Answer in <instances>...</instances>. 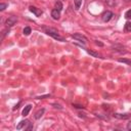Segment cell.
<instances>
[{
	"label": "cell",
	"instance_id": "6da1fadb",
	"mask_svg": "<svg viewBox=\"0 0 131 131\" xmlns=\"http://www.w3.org/2000/svg\"><path fill=\"white\" fill-rule=\"evenodd\" d=\"M42 30L44 31L45 34L51 36L52 38L55 39V40H59V41H62V42L65 41V39H64L62 36H60L58 30H55V29H53V28H49V27H46V26H43V27H42Z\"/></svg>",
	"mask_w": 131,
	"mask_h": 131
},
{
	"label": "cell",
	"instance_id": "7a4b0ae2",
	"mask_svg": "<svg viewBox=\"0 0 131 131\" xmlns=\"http://www.w3.org/2000/svg\"><path fill=\"white\" fill-rule=\"evenodd\" d=\"M72 37L74 38V39H76V40H78V41H80V42H82L83 44H85L86 42H87V38L84 36V35H82V34H79V33H76V34H73L72 35Z\"/></svg>",
	"mask_w": 131,
	"mask_h": 131
},
{
	"label": "cell",
	"instance_id": "3957f363",
	"mask_svg": "<svg viewBox=\"0 0 131 131\" xmlns=\"http://www.w3.org/2000/svg\"><path fill=\"white\" fill-rule=\"evenodd\" d=\"M16 22H17L16 16H9V17L5 21V25L7 26L8 28H10V27H12V26H14V25L16 24Z\"/></svg>",
	"mask_w": 131,
	"mask_h": 131
},
{
	"label": "cell",
	"instance_id": "277c9868",
	"mask_svg": "<svg viewBox=\"0 0 131 131\" xmlns=\"http://www.w3.org/2000/svg\"><path fill=\"white\" fill-rule=\"evenodd\" d=\"M112 49H113L114 51L119 52V53H125V52H126L125 47H124L123 45H121V44H115V45H113V46H112Z\"/></svg>",
	"mask_w": 131,
	"mask_h": 131
},
{
	"label": "cell",
	"instance_id": "5b68a950",
	"mask_svg": "<svg viewBox=\"0 0 131 131\" xmlns=\"http://www.w3.org/2000/svg\"><path fill=\"white\" fill-rule=\"evenodd\" d=\"M113 16H114V13H113L112 11L108 10V11H106V12L102 14V21L106 22V23H108V22H110V21L112 20Z\"/></svg>",
	"mask_w": 131,
	"mask_h": 131
},
{
	"label": "cell",
	"instance_id": "8992f818",
	"mask_svg": "<svg viewBox=\"0 0 131 131\" xmlns=\"http://www.w3.org/2000/svg\"><path fill=\"white\" fill-rule=\"evenodd\" d=\"M113 117L116 118V119H119V120H126V119H129L131 117L130 114H119V113H114L113 114Z\"/></svg>",
	"mask_w": 131,
	"mask_h": 131
},
{
	"label": "cell",
	"instance_id": "52a82bcc",
	"mask_svg": "<svg viewBox=\"0 0 131 131\" xmlns=\"http://www.w3.org/2000/svg\"><path fill=\"white\" fill-rule=\"evenodd\" d=\"M29 10H30L32 13H34L36 16H40V15L43 13L41 9H39V8H37V7H35V6H32V5L29 7Z\"/></svg>",
	"mask_w": 131,
	"mask_h": 131
},
{
	"label": "cell",
	"instance_id": "ba28073f",
	"mask_svg": "<svg viewBox=\"0 0 131 131\" xmlns=\"http://www.w3.org/2000/svg\"><path fill=\"white\" fill-rule=\"evenodd\" d=\"M29 123H30V121H28V120H23V121H21V122L17 124L16 129H17V130H21V129H23V128L26 129V125H28Z\"/></svg>",
	"mask_w": 131,
	"mask_h": 131
},
{
	"label": "cell",
	"instance_id": "9c48e42d",
	"mask_svg": "<svg viewBox=\"0 0 131 131\" xmlns=\"http://www.w3.org/2000/svg\"><path fill=\"white\" fill-rule=\"evenodd\" d=\"M51 16H52V18L55 20V21L60 20V17H61V11H59L58 9H53V10L51 11Z\"/></svg>",
	"mask_w": 131,
	"mask_h": 131
},
{
	"label": "cell",
	"instance_id": "30bf717a",
	"mask_svg": "<svg viewBox=\"0 0 131 131\" xmlns=\"http://www.w3.org/2000/svg\"><path fill=\"white\" fill-rule=\"evenodd\" d=\"M31 109H32V106H31V104H28V106H26L25 109H24L23 112H22V116H24V117L28 116L29 113H30V111H31Z\"/></svg>",
	"mask_w": 131,
	"mask_h": 131
},
{
	"label": "cell",
	"instance_id": "8fae6325",
	"mask_svg": "<svg viewBox=\"0 0 131 131\" xmlns=\"http://www.w3.org/2000/svg\"><path fill=\"white\" fill-rule=\"evenodd\" d=\"M44 113H45V110H44V109H40L39 111H37V112L35 113V116H34V117H35V119H36V120H39V119L43 116V114H44Z\"/></svg>",
	"mask_w": 131,
	"mask_h": 131
},
{
	"label": "cell",
	"instance_id": "7c38bea8",
	"mask_svg": "<svg viewBox=\"0 0 131 131\" xmlns=\"http://www.w3.org/2000/svg\"><path fill=\"white\" fill-rule=\"evenodd\" d=\"M85 50L87 51V53H88V54H90L91 57L96 58V59H101V57H100L98 53H96V52H94V51H92V50H89V49H86V48H85Z\"/></svg>",
	"mask_w": 131,
	"mask_h": 131
},
{
	"label": "cell",
	"instance_id": "4fadbf2b",
	"mask_svg": "<svg viewBox=\"0 0 131 131\" xmlns=\"http://www.w3.org/2000/svg\"><path fill=\"white\" fill-rule=\"evenodd\" d=\"M124 31L125 32H131V22H126L124 26Z\"/></svg>",
	"mask_w": 131,
	"mask_h": 131
},
{
	"label": "cell",
	"instance_id": "5bb4252c",
	"mask_svg": "<svg viewBox=\"0 0 131 131\" xmlns=\"http://www.w3.org/2000/svg\"><path fill=\"white\" fill-rule=\"evenodd\" d=\"M74 3H75V9L78 10L82 4V0H74Z\"/></svg>",
	"mask_w": 131,
	"mask_h": 131
},
{
	"label": "cell",
	"instance_id": "9a60e30c",
	"mask_svg": "<svg viewBox=\"0 0 131 131\" xmlns=\"http://www.w3.org/2000/svg\"><path fill=\"white\" fill-rule=\"evenodd\" d=\"M104 2H106L107 5L110 7H113L116 5V0H104Z\"/></svg>",
	"mask_w": 131,
	"mask_h": 131
},
{
	"label": "cell",
	"instance_id": "2e32d148",
	"mask_svg": "<svg viewBox=\"0 0 131 131\" xmlns=\"http://www.w3.org/2000/svg\"><path fill=\"white\" fill-rule=\"evenodd\" d=\"M55 9H58L59 11H62L63 10V3L61 1H57L55 2Z\"/></svg>",
	"mask_w": 131,
	"mask_h": 131
},
{
	"label": "cell",
	"instance_id": "e0dca14e",
	"mask_svg": "<svg viewBox=\"0 0 131 131\" xmlns=\"http://www.w3.org/2000/svg\"><path fill=\"white\" fill-rule=\"evenodd\" d=\"M24 35H26V36H29L30 34H31V32H32V30H31V28L30 27H26L25 29H24Z\"/></svg>",
	"mask_w": 131,
	"mask_h": 131
},
{
	"label": "cell",
	"instance_id": "ac0fdd59",
	"mask_svg": "<svg viewBox=\"0 0 131 131\" xmlns=\"http://www.w3.org/2000/svg\"><path fill=\"white\" fill-rule=\"evenodd\" d=\"M118 62L119 63H123V64H127V65L131 66V61L130 60H127V59H119Z\"/></svg>",
	"mask_w": 131,
	"mask_h": 131
},
{
	"label": "cell",
	"instance_id": "d6986e66",
	"mask_svg": "<svg viewBox=\"0 0 131 131\" xmlns=\"http://www.w3.org/2000/svg\"><path fill=\"white\" fill-rule=\"evenodd\" d=\"M125 17L126 18H131V9H129L125 12Z\"/></svg>",
	"mask_w": 131,
	"mask_h": 131
},
{
	"label": "cell",
	"instance_id": "ffe728a7",
	"mask_svg": "<svg viewBox=\"0 0 131 131\" xmlns=\"http://www.w3.org/2000/svg\"><path fill=\"white\" fill-rule=\"evenodd\" d=\"M6 7H7V4L6 3H1V4H0V10H1V11H3Z\"/></svg>",
	"mask_w": 131,
	"mask_h": 131
},
{
	"label": "cell",
	"instance_id": "44dd1931",
	"mask_svg": "<svg viewBox=\"0 0 131 131\" xmlns=\"http://www.w3.org/2000/svg\"><path fill=\"white\" fill-rule=\"evenodd\" d=\"M46 97H50V94H46V95H41V96H37V99H44Z\"/></svg>",
	"mask_w": 131,
	"mask_h": 131
},
{
	"label": "cell",
	"instance_id": "7402d4cb",
	"mask_svg": "<svg viewBox=\"0 0 131 131\" xmlns=\"http://www.w3.org/2000/svg\"><path fill=\"white\" fill-rule=\"evenodd\" d=\"M73 107L76 109H84L83 106H81V104H76V103H73Z\"/></svg>",
	"mask_w": 131,
	"mask_h": 131
},
{
	"label": "cell",
	"instance_id": "603a6c76",
	"mask_svg": "<svg viewBox=\"0 0 131 131\" xmlns=\"http://www.w3.org/2000/svg\"><path fill=\"white\" fill-rule=\"evenodd\" d=\"M52 106H53L54 109H59V110H62V109H63V108L60 106V104H58V103H52Z\"/></svg>",
	"mask_w": 131,
	"mask_h": 131
},
{
	"label": "cell",
	"instance_id": "cb8c5ba5",
	"mask_svg": "<svg viewBox=\"0 0 131 131\" xmlns=\"http://www.w3.org/2000/svg\"><path fill=\"white\" fill-rule=\"evenodd\" d=\"M31 129H33V125H32L31 123H29V126L26 128V130H31Z\"/></svg>",
	"mask_w": 131,
	"mask_h": 131
},
{
	"label": "cell",
	"instance_id": "d4e9b609",
	"mask_svg": "<svg viewBox=\"0 0 131 131\" xmlns=\"http://www.w3.org/2000/svg\"><path fill=\"white\" fill-rule=\"evenodd\" d=\"M20 104H21V101H20V102H18L17 104H15V107H14V108H13L12 110H13V111H15V110H17V109H18V107H20Z\"/></svg>",
	"mask_w": 131,
	"mask_h": 131
},
{
	"label": "cell",
	"instance_id": "484cf974",
	"mask_svg": "<svg viewBox=\"0 0 131 131\" xmlns=\"http://www.w3.org/2000/svg\"><path fill=\"white\" fill-rule=\"evenodd\" d=\"M95 44H96V45H98V46H103V44H102L101 42L97 41V40H95Z\"/></svg>",
	"mask_w": 131,
	"mask_h": 131
},
{
	"label": "cell",
	"instance_id": "4316f807",
	"mask_svg": "<svg viewBox=\"0 0 131 131\" xmlns=\"http://www.w3.org/2000/svg\"><path fill=\"white\" fill-rule=\"evenodd\" d=\"M127 129H128V130H131V122H130V123H128V125H127Z\"/></svg>",
	"mask_w": 131,
	"mask_h": 131
}]
</instances>
